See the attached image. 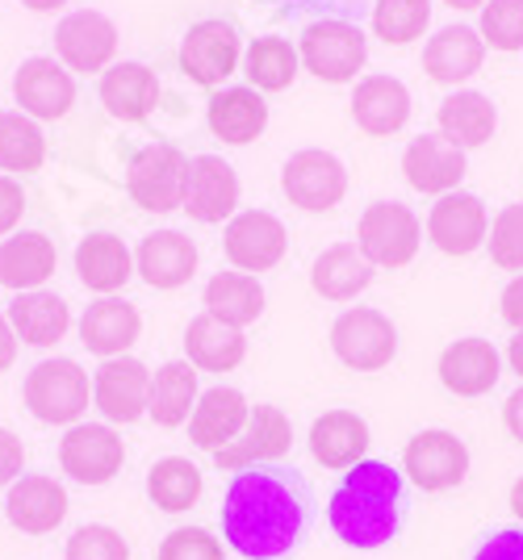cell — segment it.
<instances>
[{
    "mask_svg": "<svg viewBox=\"0 0 523 560\" xmlns=\"http://www.w3.org/2000/svg\"><path fill=\"white\" fill-rule=\"evenodd\" d=\"M423 226L403 201H373L357 222V247L373 268H406L419 256Z\"/></svg>",
    "mask_w": 523,
    "mask_h": 560,
    "instance_id": "3",
    "label": "cell"
},
{
    "mask_svg": "<svg viewBox=\"0 0 523 560\" xmlns=\"http://www.w3.org/2000/svg\"><path fill=\"white\" fill-rule=\"evenodd\" d=\"M139 330H143V318H139L135 305L118 302V298H101L80 318V343L96 355H105V360H114L139 339Z\"/></svg>",
    "mask_w": 523,
    "mask_h": 560,
    "instance_id": "27",
    "label": "cell"
},
{
    "mask_svg": "<svg viewBox=\"0 0 523 560\" xmlns=\"http://www.w3.org/2000/svg\"><path fill=\"white\" fill-rule=\"evenodd\" d=\"M139 272L151 289H181L197 272V247L189 234L181 231H155L139 247Z\"/></svg>",
    "mask_w": 523,
    "mask_h": 560,
    "instance_id": "28",
    "label": "cell"
},
{
    "mask_svg": "<svg viewBox=\"0 0 523 560\" xmlns=\"http://www.w3.org/2000/svg\"><path fill=\"white\" fill-rule=\"evenodd\" d=\"M332 351L357 373H381L398 355V327L373 305H352L335 318Z\"/></svg>",
    "mask_w": 523,
    "mask_h": 560,
    "instance_id": "4",
    "label": "cell"
},
{
    "mask_svg": "<svg viewBox=\"0 0 523 560\" xmlns=\"http://www.w3.org/2000/svg\"><path fill=\"white\" fill-rule=\"evenodd\" d=\"M247 415H252V406L239 389H226V385L206 389L193 406L189 440L197 447H206V452H222L226 444L239 440V431L247 427Z\"/></svg>",
    "mask_w": 523,
    "mask_h": 560,
    "instance_id": "23",
    "label": "cell"
},
{
    "mask_svg": "<svg viewBox=\"0 0 523 560\" xmlns=\"http://www.w3.org/2000/svg\"><path fill=\"white\" fill-rule=\"evenodd\" d=\"M101 101L121 121H143L160 101V80L143 63H114L101 75Z\"/></svg>",
    "mask_w": 523,
    "mask_h": 560,
    "instance_id": "31",
    "label": "cell"
},
{
    "mask_svg": "<svg viewBox=\"0 0 523 560\" xmlns=\"http://www.w3.org/2000/svg\"><path fill=\"white\" fill-rule=\"evenodd\" d=\"M352 117L364 135L390 139L410 121V93L394 75H364L352 93Z\"/></svg>",
    "mask_w": 523,
    "mask_h": 560,
    "instance_id": "22",
    "label": "cell"
},
{
    "mask_svg": "<svg viewBox=\"0 0 523 560\" xmlns=\"http://www.w3.org/2000/svg\"><path fill=\"white\" fill-rule=\"evenodd\" d=\"M474 560H523V527L495 532V536L474 552Z\"/></svg>",
    "mask_w": 523,
    "mask_h": 560,
    "instance_id": "46",
    "label": "cell"
},
{
    "mask_svg": "<svg viewBox=\"0 0 523 560\" xmlns=\"http://www.w3.org/2000/svg\"><path fill=\"white\" fill-rule=\"evenodd\" d=\"M55 264H59V256H55V243L47 234L25 231L0 243V284L4 289L34 293L38 284H47L55 277Z\"/></svg>",
    "mask_w": 523,
    "mask_h": 560,
    "instance_id": "25",
    "label": "cell"
},
{
    "mask_svg": "<svg viewBox=\"0 0 523 560\" xmlns=\"http://www.w3.org/2000/svg\"><path fill=\"white\" fill-rule=\"evenodd\" d=\"M289 447H293V422H289L286 410H277V406H252L247 427L239 431L235 444L214 452V465L226 468V472H247V468L272 465V460L289 456Z\"/></svg>",
    "mask_w": 523,
    "mask_h": 560,
    "instance_id": "10",
    "label": "cell"
},
{
    "mask_svg": "<svg viewBox=\"0 0 523 560\" xmlns=\"http://www.w3.org/2000/svg\"><path fill=\"white\" fill-rule=\"evenodd\" d=\"M511 511H515V518L523 523V477L511 486Z\"/></svg>",
    "mask_w": 523,
    "mask_h": 560,
    "instance_id": "54",
    "label": "cell"
},
{
    "mask_svg": "<svg viewBox=\"0 0 523 560\" xmlns=\"http://www.w3.org/2000/svg\"><path fill=\"white\" fill-rule=\"evenodd\" d=\"M185 351H189V364L201 373H231L247 355V339L243 330L218 323L214 314H197L185 330Z\"/></svg>",
    "mask_w": 523,
    "mask_h": 560,
    "instance_id": "30",
    "label": "cell"
},
{
    "mask_svg": "<svg viewBox=\"0 0 523 560\" xmlns=\"http://www.w3.org/2000/svg\"><path fill=\"white\" fill-rule=\"evenodd\" d=\"M9 523L22 527L30 536H47L63 523L68 514V493L55 477H22L13 490H9Z\"/></svg>",
    "mask_w": 523,
    "mask_h": 560,
    "instance_id": "24",
    "label": "cell"
},
{
    "mask_svg": "<svg viewBox=\"0 0 523 560\" xmlns=\"http://www.w3.org/2000/svg\"><path fill=\"white\" fill-rule=\"evenodd\" d=\"M25 210V192L13 176H0V234H9L18 222H22Z\"/></svg>",
    "mask_w": 523,
    "mask_h": 560,
    "instance_id": "47",
    "label": "cell"
},
{
    "mask_svg": "<svg viewBox=\"0 0 523 560\" xmlns=\"http://www.w3.org/2000/svg\"><path fill=\"white\" fill-rule=\"evenodd\" d=\"M13 96L30 117L55 121V117L68 114L75 101L72 71H63L55 59H25L13 75Z\"/></svg>",
    "mask_w": 523,
    "mask_h": 560,
    "instance_id": "21",
    "label": "cell"
},
{
    "mask_svg": "<svg viewBox=\"0 0 523 560\" xmlns=\"http://www.w3.org/2000/svg\"><path fill=\"white\" fill-rule=\"evenodd\" d=\"M507 360H511V369L523 376V330H515V339H511V348H507Z\"/></svg>",
    "mask_w": 523,
    "mask_h": 560,
    "instance_id": "52",
    "label": "cell"
},
{
    "mask_svg": "<svg viewBox=\"0 0 523 560\" xmlns=\"http://www.w3.org/2000/svg\"><path fill=\"white\" fill-rule=\"evenodd\" d=\"M444 4H452V9H481L486 0H444Z\"/></svg>",
    "mask_w": 523,
    "mask_h": 560,
    "instance_id": "55",
    "label": "cell"
},
{
    "mask_svg": "<svg viewBox=\"0 0 523 560\" xmlns=\"http://www.w3.org/2000/svg\"><path fill=\"white\" fill-rule=\"evenodd\" d=\"M481 43L495 50H523V0H486L481 4Z\"/></svg>",
    "mask_w": 523,
    "mask_h": 560,
    "instance_id": "42",
    "label": "cell"
},
{
    "mask_svg": "<svg viewBox=\"0 0 523 560\" xmlns=\"http://www.w3.org/2000/svg\"><path fill=\"white\" fill-rule=\"evenodd\" d=\"M185 180H189V160L172 142H151V147H143L130 160V172H126L130 197L151 213L181 210L185 206Z\"/></svg>",
    "mask_w": 523,
    "mask_h": 560,
    "instance_id": "6",
    "label": "cell"
},
{
    "mask_svg": "<svg viewBox=\"0 0 523 560\" xmlns=\"http://www.w3.org/2000/svg\"><path fill=\"white\" fill-rule=\"evenodd\" d=\"M310 284L318 298L327 302H352L357 293H364L373 284V264L364 259L357 243H335L310 268Z\"/></svg>",
    "mask_w": 523,
    "mask_h": 560,
    "instance_id": "29",
    "label": "cell"
},
{
    "mask_svg": "<svg viewBox=\"0 0 523 560\" xmlns=\"http://www.w3.org/2000/svg\"><path fill=\"white\" fill-rule=\"evenodd\" d=\"M197 369L189 360H172L160 373L151 376V401H147V415L155 419V427H181L193 419V406H197Z\"/></svg>",
    "mask_w": 523,
    "mask_h": 560,
    "instance_id": "37",
    "label": "cell"
},
{
    "mask_svg": "<svg viewBox=\"0 0 523 560\" xmlns=\"http://www.w3.org/2000/svg\"><path fill=\"white\" fill-rule=\"evenodd\" d=\"M486 243H490V259L502 272H523V201L502 206Z\"/></svg>",
    "mask_w": 523,
    "mask_h": 560,
    "instance_id": "43",
    "label": "cell"
},
{
    "mask_svg": "<svg viewBox=\"0 0 523 560\" xmlns=\"http://www.w3.org/2000/svg\"><path fill=\"white\" fill-rule=\"evenodd\" d=\"M298 59L310 75L327 80V84H348L357 80V71L369 59V43L352 22H314L302 34Z\"/></svg>",
    "mask_w": 523,
    "mask_h": 560,
    "instance_id": "7",
    "label": "cell"
},
{
    "mask_svg": "<svg viewBox=\"0 0 523 560\" xmlns=\"http://www.w3.org/2000/svg\"><path fill=\"white\" fill-rule=\"evenodd\" d=\"M222 247H226V259L235 264L239 272H268V268H277L286 259L289 234L281 226V218H272L264 210H243L226 222Z\"/></svg>",
    "mask_w": 523,
    "mask_h": 560,
    "instance_id": "11",
    "label": "cell"
},
{
    "mask_svg": "<svg viewBox=\"0 0 523 560\" xmlns=\"http://www.w3.org/2000/svg\"><path fill=\"white\" fill-rule=\"evenodd\" d=\"M25 406L43 422H75L89 410V373L75 360H43L25 376Z\"/></svg>",
    "mask_w": 523,
    "mask_h": 560,
    "instance_id": "8",
    "label": "cell"
},
{
    "mask_svg": "<svg viewBox=\"0 0 523 560\" xmlns=\"http://www.w3.org/2000/svg\"><path fill=\"white\" fill-rule=\"evenodd\" d=\"M121 460H126L121 435L109 431V427H96V422L72 427L63 435V444H59V465L80 486H105V481H114Z\"/></svg>",
    "mask_w": 523,
    "mask_h": 560,
    "instance_id": "12",
    "label": "cell"
},
{
    "mask_svg": "<svg viewBox=\"0 0 523 560\" xmlns=\"http://www.w3.org/2000/svg\"><path fill=\"white\" fill-rule=\"evenodd\" d=\"M403 472L410 477V486L423 493L456 490L469 477V447L461 435L440 431V427L419 431V435H410L403 452Z\"/></svg>",
    "mask_w": 523,
    "mask_h": 560,
    "instance_id": "5",
    "label": "cell"
},
{
    "mask_svg": "<svg viewBox=\"0 0 523 560\" xmlns=\"http://www.w3.org/2000/svg\"><path fill=\"white\" fill-rule=\"evenodd\" d=\"M239 206V176L235 167L218 155H197L189 160V180H185V206L189 218L214 226L222 218H231Z\"/></svg>",
    "mask_w": 523,
    "mask_h": 560,
    "instance_id": "18",
    "label": "cell"
},
{
    "mask_svg": "<svg viewBox=\"0 0 523 560\" xmlns=\"http://www.w3.org/2000/svg\"><path fill=\"white\" fill-rule=\"evenodd\" d=\"M25 465V452H22V440L13 435V431H4L0 427V486H9Z\"/></svg>",
    "mask_w": 523,
    "mask_h": 560,
    "instance_id": "48",
    "label": "cell"
},
{
    "mask_svg": "<svg viewBox=\"0 0 523 560\" xmlns=\"http://www.w3.org/2000/svg\"><path fill=\"white\" fill-rule=\"evenodd\" d=\"M93 401L109 422H139L147 415V401H151V373H147V364L130 360V355L105 360L96 369Z\"/></svg>",
    "mask_w": 523,
    "mask_h": 560,
    "instance_id": "15",
    "label": "cell"
},
{
    "mask_svg": "<svg viewBox=\"0 0 523 560\" xmlns=\"http://www.w3.org/2000/svg\"><path fill=\"white\" fill-rule=\"evenodd\" d=\"M75 272L84 280V289H93V293H118L135 272V259L118 234H89L75 247Z\"/></svg>",
    "mask_w": 523,
    "mask_h": 560,
    "instance_id": "33",
    "label": "cell"
},
{
    "mask_svg": "<svg viewBox=\"0 0 523 560\" xmlns=\"http://www.w3.org/2000/svg\"><path fill=\"white\" fill-rule=\"evenodd\" d=\"M206 314L226 327H252L264 314V284L252 272H218L206 284Z\"/></svg>",
    "mask_w": 523,
    "mask_h": 560,
    "instance_id": "35",
    "label": "cell"
},
{
    "mask_svg": "<svg viewBox=\"0 0 523 560\" xmlns=\"http://www.w3.org/2000/svg\"><path fill=\"white\" fill-rule=\"evenodd\" d=\"M55 50L72 71H105L118 50V25L96 9H75L55 30Z\"/></svg>",
    "mask_w": 523,
    "mask_h": 560,
    "instance_id": "14",
    "label": "cell"
},
{
    "mask_svg": "<svg viewBox=\"0 0 523 560\" xmlns=\"http://www.w3.org/2000/svg\"><path fill=\"white\" fill-rule=\"evenodd\" d=\"M435 121H440V135H444L452 147L469 151V147H486V142L495 139L499 109L490 105L486 93H452L449 101L440 105Z\"/></svg>",
    "mask_w": 523,
    "mask_h": 560,
    "instance_id": "32",
    "label": "cell"
},
{
    "mask_svg": "<svg viewBox=\"0 0 523 560\" xmlns=\"http://www.w3.org/2000/svg\"><path fill=\"white\" fill-rule=\"evenodd\" d=\"M332 532L348 548H381L398 536L403 527V472L381 460H360L344 472L327 506Z\"/></svg>",
    "mask_w": 523,
    "mask_h": 560,
    "instance_id": "2",
    "label": "cell"
},
{
    "mask_svg": "<svg viewBox=\"0 0 523 560\" xmlns=\"http://www.w3.org/2000/svg\"><path fill=\"white\" fill-rule=\"evenodd\" d=\"M281 188H286L289 206L306 213H327L348 192V167L339 164L332 151L310 147V151L289 155V164L281 167Z\"/></svg>",
    "mask_w": 523,
    "mask_h": 560,
    "instance_id": "9",
    "label": "cell"
},
{
    "mask_svg": "<svg viewBox=\"0 0 523 560\" xmlns=\"http://www.w3.org/2000/svg\"><path fill=\"white\" fill-rule=\"evenodd\" d=\"M403 172L410 188L444 197L465 180V151L452 147L444 135H423V139H410V147L403 151Z\"/></svg>",
    "mask_w": 523,
    "mask_h": 560,
    "instance_id": "19",
    "label": "cell"
},
{
    "mask_svg": "<svg viewBox=\"0 0 523 560\" xmlns=\"http://www.w3.org/2000/svg\"><path fill=\"white\" fill-rule=\"evenodd\" d=\"M298 50L289 47L286 38H256L247 47V59H243V75L252 80L256 93H286L289 84L298 80Z\"/></svg>",
    "mask_w": 523,
    "mask_h": 560,
    "instance_id": "39",
    "label": "cell"
},
{
    "mask_svg": "<svg viewBox=\"0 0 523 560\" xmlns=\"http://www.w3.org/2000/svg\"><path fill=\"white\" fill-rule=\"evenodd\" d=\"M440 385L449 389V394L456 397H481L490 394L495 385H499L502 376V360L499 351H495V343L490 339H477V335H469V339H456V343H449L444 348V355H440Z\"/></svg>",
    "mask_w": 523,
    "mask_h": 560,
    "instance_id": "17",
    "label": "cell"
},
{
    "mask_svg": "<svg viewBox=\"0 0 523 560\" xmlns=\"http://www.w3.org/2000/svg\"><path fill=\"white\" fill-rule=\"evenodd\" d=\"M490 234V213L474 192H444L428 213V238L444 256H474Z\"/></svg>",
    "mask_w": 523,
    "mask_h": 560,
    "instance_id": "13",
    "label": "cell"
},
{
    "mask_svg": "<svg viewBox=\"0 0 523 560\" xmlns=\"http://www.w3.org/2000/svg\"><path fill=\"white\" fill-rule=\"evenodd\" d=\"M13 355H18V335H13V327H9V318L0 314V373L13 364Z\"/></svg>",
    "mask_w": 523,
    "mask_h": 560,
    "instance_id": "51",
    "label": "cell"
},
{
    "mask_svg": "<svg viewBox=\"0 0 523 560\" xmlns=\"http://www.w3.org/2000/svg\"><path fill=\"white\" fill-rule=\"evenodd\" d=\"M47 160V139L25 114H0V167L4 172H38Z\"/></svg>",
    "mask_w": 523,
    "mask_h": 560,
    "instance_id": "40",
    "label": "cell"
},
{
    "mask_svg": "<svg viewBox=\"0 0 523 560\" xmlns=\"http://www.w3.org/2000/svg\"><path fill=\"white\" fill-rule=\"evenodd\" d=\"M502 318L515 330H523V277H515L502 289Z\"/></svg>",
    "mask_w": 523,
    "mask_h": 560,
    "instance_id": "49",
    "label": "cell"
},
{
    "mask_svg": "<svg viewBox=\"0 0 523 560\" xmlns=\"http://www.w3.org/2000/svg\"><path fill=\"white\" fill-rule=\"evenodd\" d=\"M155 560H222V544L206 527H176L160 544Z\"/></svg>",
    "mask_w": 523,
    "mask_h": 560,
    "instance_id": "45",
    "label": "cell"
},
{
    "mask_svg": "<svg viewBox=\"0 0 523 560\" xmlns=\"http://www.w3.org/2000/svg\"><path fill=\"white\" fill-rule=\"evenodd\" d=\"M481 59H486V43L481 34L469 30V25H449L431 38L423 47V71H428L435 84H461L481 71Z\"/></svg>",
    "mask_w": 523,
    "mask_h": 560,
    "instance_id": "26",
    "label": "cell"
},
{
    "mask_svg": "<svg viewBox=\"0 0 523 560\" xmlns=\"http://www.w3.org/2000/svg\"><path fill=\"white\" fill-rule=\"evenodd\" d=\"M68 560H130V544L114 527H80L68 539Z\"/></svg>",
    "mask_w": 523,
    "mask_h": 560,
    "instance_id": "44",
    "label": "cell"
},
{
    "mask_svg": "<svg viewBox=\"0 0 523 560\" xmlns=\"http://www.w3.org/2000/svg\"><path fill=\"white\" fill-rule=\"evenodd\" d=\"M431 22V0H377L373 9V30L381 43L406 47L415 43Z\"/></svg>",
    "mask_w": 523,
    "mask_h": 560,
    "instance_id": "41",
    "label": "cell"
},
{
    "mask_svg": "<svg viewBox=\"0 0 523 560\" xmlns=\"http://www.w3.org/2000/svg\"><path fill=\"white\" fill-rule=\"evenodd\" d=\"M147 493L167 514L193 511L197 498H201V472L185 456H164V460H155L151 472H147Z\"/></svg>",
    "mask_w": 523,
    "mask_h": 560,
    "instance_id": "38",
    "label": "cell"
},
{
    "mask_svg": "<svg viewBox=\"0 0 523 560\" xmlns=\"http://www.w3.org/2000/svg\"><path fill=\"white\" fill-rule=\"evenodd\" d=\"M373 444L369 422L352 415V410H327L323 419L310 427V456L332 472H348L364 460V452Z\"/></svg>",
    "mask_w": 523,
    "mask_h": 560,
    "instance_id": "20",
    "label": "cell"
},
{
    "mask_svg": "<svg viewBox=\"0 0 523 560\" xmlns=\"http://www.w3.org/2000/svg\"><path fill=\"white\" fill-rule=\"evenodd\" d=\"M9 327H13V335H22L25 343L50 348V343H59V339L68 335L72 314H68V302H63V298L34 289V293H22L18 302L9 305Z\"/></svg>",
    "mask_w": 523,
    "mask_h": 560,
    "instance_id": "36",
    "label": "cell"
},
{
    "mask_svg": "<svg viewBox=\"0 0 523 560\" xmlns=\"http://www.w3.org/2000/svg\"><path fill=\"white\" fill-rule=\"evenodd\" d=\"M502 422H507V431L523 444V389H515V394L507 397V406H502Z\"/></svg>",
    "mask_w": 523,
    "mask_h": 560,
    "instance_id": "50",
    "label": "cell"
},
{
    "mask_svg": "<svg viewBox=\"0 0 523 560\" xmlns=\"http://www.w3.org/2000/svg\"><path fill=\"white\" fill-rule=\"evenodd\" d=\"M306 486L281 468L235 472L222 498V536L247 560H281L306 532Z\"/></svg>",
    "mask_w": 523,
    "mask_h": 560,
    "instance_id": "1",
    "label": "cell"
},
{
    "mask_svg": "<svg viewBox=\"0 0 523 560\" xmlns=\"http://www.w3.org/2000/svg\"><path fill=\"white\" fill-rule=\"evenodd\" d=\"M210 130H214L222 142L231 147H243V142L260 139L264 126H268V105L256 89H222V93L210 101Z\"/></svg>",
    "mask_w": 523,
    "mask_h": 560,
    "instance_id": "34",
    "label": "cell"
},
{
    "mask_svg": "<svg viewBox=\"0 0 523 560\" xmlns=\"http://www.w3.org/2000/svg\"><path fill=\"white\" fill-rule=\"evenodd\" d=\"M25 9H34V13H50V9H63L68 0H22Z\"/></svg>",
    "mask_w": 523,
    "mask_h": 560,
    "instance_id": "53",
    "label": "cell"
},
{
    "mask_svg": "<svg viewBox=\"0 0 523 560\" xmlns=\"http://www.w3.org/2000/svg\"><path fill=\"white\" fill-rule=\"evenodd\" d=\"M239 68V34L226 22H197L181 43V71L193 84L214 89Z\"/></svg>",
    "mask_w": 523,
    "mask_h": 560,
    "instance_id": "16",
    "label": "cell"
}]
</instances>
